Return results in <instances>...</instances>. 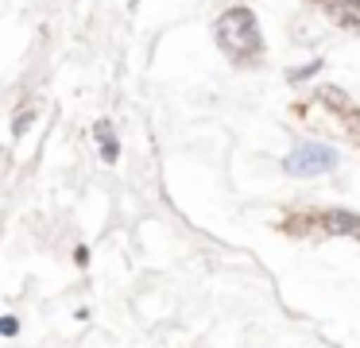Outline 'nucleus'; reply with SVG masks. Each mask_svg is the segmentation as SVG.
<instances>
[{"mask_svg":"<svg viewBox=\"0 0 360 348\" xmlns=\"http://www.w3.org/2000/svg\"><path fill=\"white\" fill-rule=\"evenodd\" d=\"M329 15L345 27H360V0H329Z\"/></svg>","mask_w":360,"mask_h":348,"instance_id":"20e7f679","label":"nucleus"},{"mask_svg":"<svg viewBox=\"0 0 360 348\" xmlns=\"http://www.w3.org/2000/svg\"><path fill=\"white\" fill-rule=\"evenodd\" d=\"M94 136H97V143H101V159H105V162H117L120 143H117V136H112L109 120H97V124H94Z\"/></svg>","mask_w":360,"mask_h":348,"instance_id":"39448f33","label":"nucleus"},{"mask_svg":"<svg viewBox=\"0 0 360 348\" xmlns=\"http://www.w3.org/2000/svg\"><path fill=\"white\" fill-rule=\"evenodd\" d=\"M0 329H4V337H16L20 321H16V317H4V321H0Z\"/></svg>","mask_w":360,"mask_h":348,"instance_id":"0eeeda50","label":"nucleus"},{"mask_svg":"<svg viewBox=\"0 0 360 348\" xmlns=\"http://www.w3.org/2000/svg\"><path fill=\"white\" fill-rule=\"evenodd\" d=\"M321 224H326L333 236H349V240H360V217L349 213V209H329L326 217H321Z\"/></svg>","mask_w":360,"mask_h":348,"instance_id":"7ed1b4c3","label":"nucleus"},{"mask_svg":"<svg viewBox=\"0 0 360 348\" xmlns=\"http://www.w3.org/2000/svg\"><path fill=\"white\" fill-rule=\"evenodd\" d=\"M333 167H337V151L333 147H318V143L295 147V151L283 159V170H287L290 178H318Z\"/></svg>","mask_w":360,"mask_h":348,"instance_id":"f03ea898","label":"nucleus"},{"mask_svg":"<svg viewBox=\"0 0 360 348\" xmlns=\"http://www.w3.org/2000/svg\"><path fill=\"white\" fill-rule=\"evenodd\" d=\"M213 31H217L221 51L233 54V58H248V54L259 51V27H256L252 8H229Z\"/></svg>","mask_w":360,"mask_h":348,"instance_id":"f257e3e1","label":"nucleus"},{"mask_svg":"<svg viewBox=\"0 0 360 348\" xmlns=\"http://www.w3.org/2000/svg\"><path fill=\"white\" fill-rule=\"evenodd\" d=\"M318 70H321V58H314V62H310V66H302V70H295V74H290V82H306V77H310V74H318Z\"/></svg>","mask_w":360,"mask_h":348,"instance_id":"423d86ee","label":"nucleus"}]
</instances>
